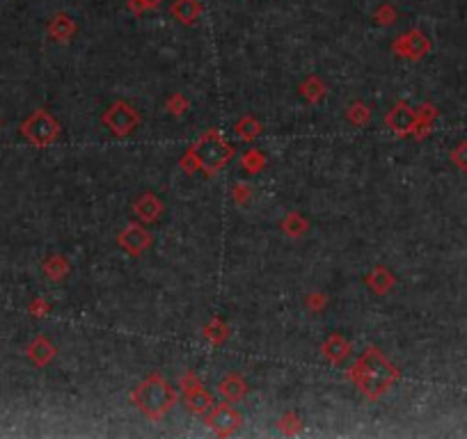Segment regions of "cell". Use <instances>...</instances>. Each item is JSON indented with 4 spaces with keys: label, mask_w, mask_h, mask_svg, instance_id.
Listing matches in <instances>:
<instances>
[{
    "label": "cell",
    "mask_w": 467,
    "mask_h": 439,
    "mask_svg": "<svg viewBox=\"0 0 467 439\" xmlns=\"http://www.w3.org/2000/svg\"><path fill=\"white\" fill-rule=\"evenodd\" d=\"M175 403V394L165 385V380L151 378L149 382H144L138 392V405L140 410H144L149 417H163Z\"/></svg>",
    "instance_id": "obj_1"
},
{
    "label": "cell",
    "mask_w": 467,
    "mask_h": 439,
    "mask_svg": "<svg viewBox=\"0 0 467 439\" xmlns=\"http://www.w3.org/2000/svg\"><path fill=\"white\" fill-rule=\"evenodd\" d=\"M198 156H200V163L204 168H220L227 158H229V147L225 144V140L220 135H207L200 140L198 144Z\"/></svg>",
    "instance_id": "obj_2"
},
{
    "label": "cell",
    "mask_w": 467,
    "mask_h": 439,
    "mask_svg": "<svg viewBox=\"0 0 467 439\" xmlns=\"http://www.w3.org/2000/svg\"><path fill=\"white\" fill-rule=\"evenodd\" d=\"M390 369L385 366V362L376 352H369L362 362V380L364 389H383L390 382Z\"/></svg>",
    "instance_id": "obj_3"
},
{
    "label": "cell",
    "mask_w": 467,
    "mask_h": 439,
    "mask_svg": "<svg viewBox=\"0 0 467 439\" xmlns=\"http://www.w3.org/2000/svg\"><path fill=\"white\" fill-rule=\"evenodd\" d=\"M170 12H172V16H175L177 21L193 23L200 16L202 5L198 3V0H175V3H172V10Z\"/></svg>",
    "instance_id": "obj_4"
},
{
    "label": "cell",
    "mask_w": 467,
    "mask_h": 439,
    "mask_svg": "<svg viewBox=\"0 0 467 439\" xmlns=\"http://www.w3.org/2000/svg\"><path fill=\"white\" fill-rule=\"evenodd\" d=\"M401 48L408 51L410 55H420L422 51L429 48V44H426V39L420 35V32H410V35H406L403 39H401Z\"/></svg>",
    "instance_id": "obj_5"
},
{
    "label": "cell",
    "mask_w": 467,
    "mask_h": 439,
    "mask_svg": "<svg viewBox=\"0 0 467 439\" xmlns=\"http://www.w3.org/2000/svg\"><path fill=\"white\" fill-rule=\"evenodd\" d=\"M236 421H239V417H236L232 410H220L216 417H213V426L220 430H229L236 426Z\"/></svg>",
    "instance_id": "obj_6"
},
{
    "label": "cell",
    "mask_w": 467,
    "mask_h": 439,
    "mask_svg": "<svg viewBox=\"0 0 467 439\" xmlns=\"http://www.w3.org/2000/svg\"><path fill=\"white\" fill-rule=\"evenodd\" d=\"M158 3H161V0H131L128 7H131V10H133L135 14H140V12H144V10H151V7H156Z\"/></svg>",
    "instance_id": "obj_7"
}]
</instances>
